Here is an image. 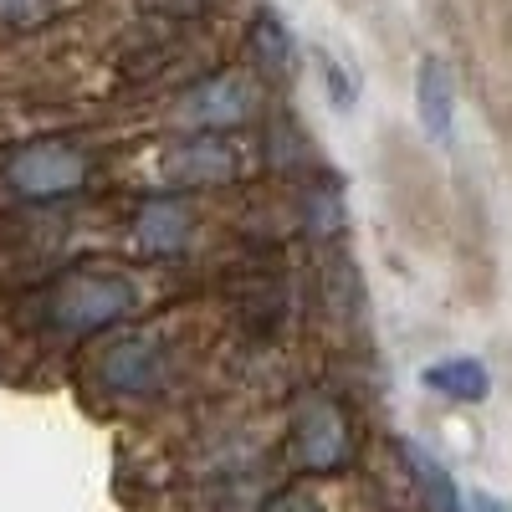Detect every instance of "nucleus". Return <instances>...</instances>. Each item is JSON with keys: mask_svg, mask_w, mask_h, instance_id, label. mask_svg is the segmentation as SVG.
<instances>
[{"mask_svg": "<svg viewBox=\"0 0 512 512\" xmlns=\"http://www.w3.org/2000/svg\"><path fill=\"white\" fill-rule=\"evenodd\" d=\"M384 195H390V210L410 231V241L431 246L436 236H446L441 175H436V164L425 159V149H415L405 134H384Z\"/></svg>", "mask_w": 512, "mask_h": 512, "instance_id": "nucleus-2", "label": "nucleus"}, {"mask_svg": "<svg viewBox=\"0 0 512 512\" xmlns=\"http://www.w3.org/2000/svg\"><path fill=\"white\" fill-rule=\"evenodd\" d=\"M134 241L149 256H180L195 241V210L180 195H149L134 210Z\"/></svg>", "mask_w": 512, "mask_h": 512, "instance_id": "nucleus-8", "label": "nucleus"}, {"mask_svg": "<svg viewBox=\"0 0 512 512\" xmlns=\"http://www.w3.org/2000/svg\"><path fill=\"white\" fill-rule=\"evenodd\" d=\"M57 0H0V31H26L52 16Z\"/></svg>", "mask_w": 512, "mask_h": 512, "instance_id": "nucleus-14", "label": "nucleus"}, {"mask_svg": "<svg viewBox=\"0 0 512 512\" xmlns=\"http://www.w3.org/2000/svg\"><path fill=\"white\" fill-rule=\"evenodd\" d=\"M461 507H466V512H507L492 492H472V497H461Z\"/></svg>", "mask_w": 512, "mask_h": 512, "instance_id": "nucleus-18", "label": "nucleus"}, {"mask_svg": "<svg viewBox=\"0 0 512 512\" xmlns=\"http://www.w3.org/2000/svg\"><path fill=\"white\" fill-rule=\"evenodd\" d=\"M0 180L26 205H52L88 185V149L72 139H31L0 159Z\"/></svg>", "mask_w": 512, "mask_h": 512, "instance_id": "nucleus-3", "label": "nucleus"}, {"mask_svg": "<svg viewBox=\"0 0 512 512\" xmlns=\"http://www.w3.org/2000/svg\"><path fill=\"white\" fill-rule=\"evenodd\" d=\"M144 11H154V16H164V21H195V16H205L216 0H139Z\"/></svg>", "mask_w": 512, "mask_h": 512, "instance_id": "nucleus-16", "label": "nucleus"}, {"mask_svg": "<svg viewBox=\"0 0 512 512\" xmlns=\"http://www.w3.org/2000/svg\"><path fill=\"white\" fill-rule=\"evenodd\" d=\"M169 374V349L154 333H123L93 354V379L113 400H144L154 395Z\"/></svg>", "mask_w": 512, "mask_h": 512, "instance_id": "nucleus-5", "label": "nucleus"}, {"mask_svg": "<svg viewBox=\"0 0 512 512\" xmlns=\"http://www.w3.org/2000/svg\"><path fill=\"white\" fill-rule=\"evenodd\" d=\"M303 221L313 236H338V226H344V200H338L333 185H318L303 195Z\"/></svg>", "mask_w": 512, "mask_h": 512, "instance_id": "nucleus-13", "label": "nucleus"}, {"mask_svg": "<svg viewBox=\"0 0 512 512\" xmlns=\"http://www.w3.org/2000/svg\"><path fill=\"white\" fill-rule=\"evenodd\" d=\"M400 451H405V466H410V477H415L425 507H431V512H466V507H461V492H456V482H451V472H446L431 451L415 446V441H405Z\"/></svg>", "mask_w": 512, "mask_h": 512, "instance_id": "nucleus-12", "label": "nucleus"}, {"mask_svg": "<svg viewBox=\"0 0 512 512\" xmlns=\"http://www.w3.org/2000/svg\"><path fill=\"white\" fill-rule=\"evenodd\" d=\"M134 313H139V282L108 267H77L57 277L52 287H41L36 303L26 308L36 328L62 333V338H93Z\"/></svg>", "mask_w": 512, "mask_h": 512, "instance_id": "nucleus-1", "label": "nucleus"}, {"mask_svg": "<svg viewBox=\"0 0 512 512\" xmlns=\"http://www.w3.org/2000/svg\"><path fill=\"white\" fill-rule=\"evenodd\" d=\"M241 149L226 134H195L169 154V180L185 190H205V185H231L241 175Z\"/></svg>", "mask_w": 512, "mask_h": 512, "instance_id": "nucleus-7", "label": "nucleus"}, {"mask_svg": "<svg viewBox=\"0 0 512 512\" xmlns=\"http://www.w3.org/2000/svg\"><path fill=\"white\" fill-rule=\"evenodd\" d=\"M256 108H262V93L246 72H216L180 98V118L195 134H231L246 118H256Z\"/></svg>", "mask_w": 512, "mask_h": 512, "instance_id": "nucleus-6", "label": "nucleus"}, {"mask_svg": "<svg viewBox=\"0 0 512 512\" xmlns=\"http://www.w3.org/2000/svg\"><path fill=\"white\" fill-rule=\"evenodd\" d=\"M262 512H323V502L313 492H303V487H292V492H277Z\"/></svg>", "mask_w": 512, "mask_h": 512, "instance_id": "nucleus-17", "label": "nucleus"}, {"mask_svg": "<svg viewBox=\"0 0 512 512\" xmlns=\"http://www.w3.org/2000/svg\"><path fill=\"white\" fill-rule=\"evenodd\" d=\"M318 67H323V88H328V98L338 103V108H349L354 98H359V82H354V72L338 62V57H328V52H318Z\"/></svg>", "mask_w": 512, "mask_h": 512, "instance_id": "nucleus-15", "label": "nucleus"}, {"mask_svg": "<svg viewBox=\"0 0 512 512\" xmlns=\"http://www.w3.org/2000/svg\"><path fill=\"white\" fill-rule=\"evenodd\" d=\"M246 47H251V62L262 67L267 77H292L297 41H292L287 21H282L272 6H256V16H251V26H246Z\"/></svg>", "mask_w": 512, "mask_h": 512, "instance_id": "nucleus-10", "label": "nucleus"}, {"mask_svg": "<svg viewBox=\"0 0 512 512\" xmlns=\"http://www.w3.org/2000/svg\"><path fill=\"white\" fill-rule=\"evenodd\" d=\"M287 456L303 472H338L354 456V431L349 415L333 395H308L292 410V431H287Z\"/></svg>", "mask_w": 512, "mask_h": 512, "instance_id": "nucleus-4", "label": "nucleus"}, {"mask_svg": "<svg viewBox=\"0 0 512 512\" xmlns=\"http://www.w3.org/2000/svg\"><path fill=\"white\" fill-rule=\"evenodd\" d=\"M420 379H425V390L441 395V400H451V405H482V400L492 395V374H487V364H482V359H466V354L431 364Z\"/></svg>", "mask_w": 512, "mask_h": 512, "instance_id": "nucleus-11", "label": "nucleus"}, {"mask_svg": "<svg viewBox=\"0 0 512 512\" xmlns=\"http://www.w3.org/2000/svg\"><path fill=\"white\" fill-rule=\"evenodd\" d=\"M415 113H420L425 139L451 144V128H456V77H451V67L441 57H420V72H415Z\"/></svg>", "mask_w": 512, "mask_h": 512, "instance_id": "nucleus-9", "label": "nucleus"}]
</instances>
